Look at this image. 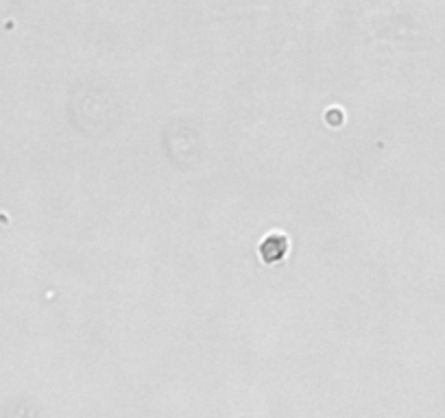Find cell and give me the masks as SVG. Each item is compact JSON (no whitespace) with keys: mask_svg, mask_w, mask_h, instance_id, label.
<instances>
[{"mask_svg":"<svg viewBox=\"0 0 445 418\" xmlns=\"http://www.w3.org/2000/svg\"><path fill=\"white\" fill-rule=\"evenodd\" d=\"M289 244H286V238L284 235H271V238H266L260 253H262V257L266 262H279L284 257V253H286Z\"/></svg>","mask_w":445,"mask_h":418,"instance_id":"obj_1","label":"cell"}]
</instances>
